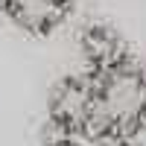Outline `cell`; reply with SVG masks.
I'll list each match as a JSON object with an SVG mask.
<instances>
[{"label": "cell", "instance_id": "1", "mask_svg": "<svg viewBox=\"0 0 146 146\" xmlns=\"http://www.w3.org/2000/svg\"><path fill=\"white\" fill-rule=\"evenodd\" d=\"M146 120V70L114 64L100 70L94 82V114L88 135H129Z\"/></svg>", "mask_w": 146, "mask_h": 146}, {"label": "cell", "instance_id": "2", "mask_svg": "<svg viewBox=\"0 0 146 146\" xmlns=\"http://www.w3.org/2000/svg\"><path fill=\"white\" fill-rule=\"evenodd\" d=\"M91 114H94V82L67 79L58 85V91L53 96V123L56 126L88 135Z\"/></svg>", "mask_w": 146, "mask_h": 146}, {"label": "cell", "instance_id": "3", "mask_svg": "<svg viewBox=\"0 0 146 146\" xmlns=\"http://www.w3.org/2000/svg\"><path fill=\"white\" fill-rule=\"evenodd\" d=\"M0 6L23 29L47 32L64 18L67 0H0Z\"/></svg>", "mask_w": 146, "mask_h": 146}, {"label": "cell", "instance_id": "4", "mask_svg": "<svg viewBox=\"0 0 146 146\" xmlns=\"http://www.w3.org/2000/svg\"><path fill=\"white\" fill-rule=\"evenodd\" d=\"M85 50H88V58L96 64V70H108V67L126 62L123 41L105 27H94L85 32Z\"/></svg>", "mask_w": 146, "mask_h": 146}]
</instances>
